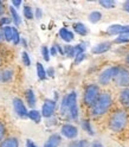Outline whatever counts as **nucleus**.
I'll return each mask as SVG.
<instances>
[{"label": "nucleus", "instance_id": "nucleus-5", "mask_svg": "<svg viewBox=\"0 0 129 147\" xmlns=\"http://www.w3.org/2000/svg\"><path fill=\"white\" fill-rule=\"evenodd\" d=\"M68 102H69V117L72 120L78 119V106H77V94L75 91H71L68 94Z\"/></svg>", "mask_w": 129, "mask_h": 147}, {"label": "nucleus", "instance_id": "nucleus-13", "mask_svg": "<svg viewBox=\"0 0 129 147\" xmlns=\"http://www.w3.org/2000/svg\"><path fill=\"white\" fill-rule=\"evenodd\" d=\"M120 102L126 108H129V88H124L120 93Z\"/></svg>", "mask_w": 129, "mask_h": 147}, {"label": "nucleus", "instance_id": "nucleus-24", "mask_svg": "<svg viewBox=\"0 0 129 147\" xmlns=\"http://www.w3.org/2000/svg\"><path fill=\"white\" fill-rule=\"evenodd\" d=\"M101 18H102V14H101V12L94 11V12H91L89 14V22L93 23V24H96V23H98L101 20Z\"/></svg>", "mask_w": 129, "mask_h": 147}, {"label": "nucleus", "instance_id": "nucleus-35", "mask_svg": "<svg viewBox=\"0 0 129 147\" xmlns=\"http://www.w3.org/2000/svg\"><path fill=\"white\" fill-rule=\"evenodd\" d=\"M116 44H122V43H129V38H127V37H123V36H120L117 37V38L114 40Z\"/></svg>", "mask_w": 129, "mask_h": 147}, {"label": "nucleus", "instance_id": "nucleus-30", "mask_svg": "<svg viewBox=\"0 0 129 147\" xmlns=\"http://www.w3.org/2000/svg\"><path fill=\"white\" fill-rule=\"evenodd\" d=\"M42 55H43V58H44V61H46V62H49L50 61V50H49V48L48 47H43L42 48Z\"/></svg>", "mask_w": 129, "mask_h": 147}, {"label": "nucleus", "instance_id": "nucleus-47", "mask_svg": "<svg viewBox=\"0 0 129 147\" xmlns=\"http://www.w3.org/2000/svg\"><path fill=\"white\" fill-rule=\"evenodd\" d=\"M91 147H103V145L99 144V142H95V144H93V146H91Z\"/></svg>", "mask_w": 129, "mask_h": 147}, {"label": "nucleus", "instance_id": "nucleus-33", "mask_svg": "<svg viewBox=\"0 0 129 147\" xmlns=\"http://www.w3.org/2000/svg\"><path fill=\"white\" fill-rule=\"evenodd\" d=\"M85 43H81L75 47V52H76V56L77 55H81V53H84V50H85Z\"/></svg>", "mask_w": 129, "mask_h": 147}, {"label": "nucleus", "instance_id": "nucleus-39", "mask_svg": "<svg viewBox=\"0 0 129 147\" xmlns=\"http://www.w3.org/2000/svg\"><path fill=\"white\" fill-rule=\"evenodd\" d=\"M42 14H43V12H42V8H39V7H37L36 8V18H42Z\"/></svg>", "mask_w": 129, "mask_h": 147}, {"label": "nucleus", "instance_id": "nucleus-34", "mask_svg": "<svg viewBox=\"0 0 129 147\" xmlns=\"http://www.w3.org/2000/svg\"><path fill=\"white\" fill-rule=\"evenodd\" d=\"M12 19L8 17H3L1 19H0V27H5V26H10L8 24H11Z\"/></svg>", "mask_w": 129, "mask_h": 147}, {"label": "nucleus", "instance_id": "nucleus-15", "mask_svg": "<svg viewBox=\"0 0 129 147\" xmlns=\"http://www.w3.org/2000/svg\"><path fill=\"white\" fill-rule=\"evenodd\" d=\"M122 31H123V25H120V24H114V25H110L107 30V33L108 34H112V36H115V34H122Z\"/></svg>", "mask_w": 129, "mask_h": 147}, {"label": "nucleus", "instance_id": "nucleus-51", "mask_svg": "<svg viewBox=\"0 0 129 147\" xmlns=\"http://www.w3.org/2000/svg\"><path fill=\"white\" fill-rule=\"evenodd\" d=\"M0 81H1V77H0Z\"/></svg>", "mask_w": 129, "mask_h": 147}, {"label": "nucleus", "instance_id": "nucleus-42", "mask_svg": "<svg viewBox=\"0 0 129 147\" xmlns=\"http://www.w3.org/2000/svg\"><path fill=\"white\" fill-rule=\"evenodd\" d=\"M26 147H37V145L32 141V140H26Z\"/></svg>", "mask_w": 129, "mask_h": 147}, {"label": "nucleus", "instance_id": "nucleus-27", "mask_svg": "<svg viewBox=\"0 0 129 147\" xmlns=\"http://www.w3.org/2000/svg\"><path fill=\"white\" fill-rule=\"evenodd\" d=\"M24 17L26 18V19H33V17H34L32 8H31L29 5L24 6Z\"/></svg>", "mask_w": 129, "mask_h": 147}, {"label": "nucleus", "instance_id": "nucleus-1", "mask_svg": "<svg viewBox=\"0 0 129 147\" xmlns=\"http://www.w3.org/2000/svg\"><path fill=\"white\" fill-rule=\"evenodd\" d=\"M128 125V114L124 110H115L108 120V127L115 133L122 132Z\"/></svg>", "mask_w": 129, "mask_h": 147}, {"label": "nucleus", "instance_id": "nucleus-12", "mask_svg": "<svg viewBox=\"0 0 129 147\" xmlns=\"http://www.w3.org/2000/svg\"><path fill=\"white\" fill-rule=\"evenodd\" d=\"M59 37L67 43H70L73 40V33L70 30H68L67 27H62L59 30Z\"/></svg>", "mask_w": 129, "mask_h": 147}, {"label": "nucleus", "instance_id": "nucleus-22", "mask_svg": "<svg viewBox=\"0 0 129 147\" xmlns=\"http://www.w3.org/2000/svg\"><path fill=\"white\" fill-rule=\"evenodd\" d=\"M0 77H1V81L3 82H10L13 78V70H11V69L4 70L1 72V75H0Z\"/></svg>", "mask_w": 129, "mask_h": 147}, {"label": "nucleus", "instance_id": "nucleus-4", "mask_svg": "<svg viewBox=\"0 0 129 147\" xmlns=\"http://www.w3.org/2000/svg\"><path fill=\"white\" fill-rule=\"evenodd\" d=\"M118 70H120V67H110V68L103 70L98 76V83L102 86H107L110 81H114Z\"/></svg>", "mask_w": 129, "mask_h": 147}, {"label": "nucleus", "instance_id": "nucleus-26", "mask_svg": "<svg viewBox=\"0 0 129 147\" xmlns=\"http://www.w3.org/2000/svg\"><path fill=\"white\" fill-rule=\"evenodd\" d=\"M82 127L89 135H94V131H93V128H91V125H90L89 120H83L82 121Z\"/></svg>", "mask_w": 129, "mask_h": 147}, {"label": "nucleus", "instance_id": "nucleus-45", "mask_svg": "<svg viewBox=\"0 0 129 147\" xmlns=\"http://www.w3.org/2000/svg\"><path fill=\"white\" fill-rule=\"evenodd\" d=\"M56 48H57V51H58L60 55H64V49H62L60 45H57V44H56Z\"/></svg>", "mask_w": 129, "mask_h": 147}, {"label": "nucleus", "instance_id": "nucleus-8", "mask_svg": "<svg viewBox=\"0 0 129 147\" xmlns=\"http://www.w3.org/2000/svg\"><path fill=\"white\" fill-rule=\"evenodd\" d=\"M60 133H62V135L68 138V139H75V138H77V135H78V129H77V127H75L73 125L65 123V125L62 126Z\"/></svg>", "mask_w": 129, "mask_h": 147}, {"label": "nucleus", "instance_id": "nucleus-6", "mask_svg": "<svg viewBox=\"0 0 129 147\" xmlns=\"http://www.w3.org/2000/svg\"><path fill=\"white\" fill-rule=\"evenodd\" d=\"M114 82L118 87L129 88V71L124 68H120L116 77L114 78Z\"/></svg>", "mask_w": 129, "mask_h": 147}, {"label": "nucleus", "instance_id": "nucleus-48", "mask_svg": "<svg viewBox=\"0 0 129 147\" xmlns=\"http://www.w3.org/2000/svg\"><path fill=\"white\" fill-rule=\"evenodd\" d=\"M4 40V33H3V30H0V42Z\"/></svg>", "mask_w": 129, "mask_h": 147}, {"label": "nucleus", "instance_id": "nucleus-38", "mask_svg": "<svg viewBox=\"0 0 129 147\" xmlns=\"http://www.w3.org/2000/svg\"><path fill=\"white\" fill-rule=\"evenodd\" d=\"M57 48H56V44H54L53 45V47H51V49H50V55H51V56H56V55H57Z\"/></svg>", "mask_w": 129, "mask_h": 147}, {"label": "nucleus", "instance_id": "nucleus-43", "mask_svg": "<svg viewBox=\"0 0 129 147\" xmlns=\"http://www.w3.org/2000/svg\"><path fill=\"white\" fill-rule=\"evenodd\" d=\"M69 147H82V146H81V142L79 141H73V142H71L69 145Z\"/></svg>", "mask_w": 129, "mask_h": 147}, {"label": "nucleus", "instance_id": "nucleus-10", "mask_svg": "<svg viewBox=\"0 0 129 147\" xmlns=\"http://www.w3.org/2000/svg\"><path fill=\"white\" fill-rule=\"evenodd\" d=\"M110 48H112V43H110V42H102V43L97 44L96 47H94L93 50H91V52L95 53V55L105 53L107 51L110 50Z\"/></svg>", "mask_w": 129, "mask_h": 147}, {"label": "nucleus", "instance_id": "nucleus-49", "mask_svg": "<svg viewBox=\"0 0 129 147\" xmlns=\"http://www.w3.org/2000/svg\"><path fill=\"white\" fill-rule=\"evenodd\" d=\"M126 62H127V63H129V55H128V56L126 57Z\"/></svg>", "mask_w": 129, "mask_h": 147}, {"label": "nucleus", "instance_id": "nucleus-44", "mask_svg": "<svg viewBox=\"0 0 129 147\" xmlns=\"http://www.w3.org/2000/svg\"><path fill=\"white\" fill-rule=\"evenodd\" d=\"M123 10H124L126 12H129V1H126V3L123 4Z\"/></svg>", "mask_w": 129, "mask_h": 147}, {"label": "nucleus", "instance_id": "nucleus-29", "mask_svg": "<svg viewBox=\"0 0 129 147\" xmlns=\"http://www.w3.org/2000/svg\"><path fill=\"white\" fill-rule=\"evenodd\" d=\"M22 59H23L24 65H26V67H30V65H31L30 56H29V53H27L26 51H23V53H22Z\"/></svg>", "mask_w": 129, "mask_h": 147}, {"label": "nucleus", "instance_id": "nucleus-9", "mask_svg": "<svg viewBox=\"0 0 129 147\" xmlns=\"http://www.w3.org/2000/svg\"><path fill=\"white\" fill-rule=\"evenodd\" d=\"M13 108H14V110H15L17 115L20 116V117H23V119L27 117V115H29V112H27V109H26L24 102H23V101H22L19 97H15V98L13 100Z\"/></svg>", "mask_w": 129, "mask_h": 147}, {"label": "nucleus", "instance_id": "nucleus-31", "mask_svg": "<svg viewBox=\"0 0 129 147\" xmlns=\"http://www.w3.org/2000/svg\"><path fill=\"white\" fill-rule=\"evenodd\" d=\"M20 40H22V38H20V34H19V32H18V30L15 29V27H13V44L14 45H17V44H19L20 43Z\"/></svg>", "mask_w": 129, "mask_h": 147}, {"label": "nucleus", "instance_id": "nucleus-16", "mask_svg": "<svg viewBox=\"0 0 129 147\" xmlns=\"http://www.w3.org/2000/svg\"><path fill=\"white\" fill-rule=\"evenodd\" d=\"M73 27V30H75L76 33H78L79 36H87L88 34V29H87V26L84 24H82V23H75L72 25Z\"/></svg>", "mask_w": 129, "mask_h": 147}, {"label": "nucleus", "instance_id": "nucleus-20", "mask_svg": "<svg viewBox=\"0 0 129 147\" xmlns=\"http://www.w3.org/2000/svg\"><path fill=\"white\" fill-rule=\"evenodd\" d=\"M10 13H11V19H12V22L14 23V25L15 26H19V25H22V19H20V16L18 14V12H17V10L12 6V7H10Z\"/></svg>", "mask_w": 129, "mask_h": 147}, {"label": "nucleus", "instance_id": "nucleus-28", "mask_svg": "<svg viewBox=\"0 0 129 147\" xmlns=\"http://www.w3.org/2000/svg\"><path fill=\"white\" fill-rule=\"evenodd\" d=\"M99 5L101 6H103L104 8H114L115 7V5H116V3L115 1H113V0H102V1H99Z\"/></svg>", "mask_w": 129, "mask_h": 147}, {"label": "nucleus", "instance_id": "nucleus-7", "mask_svg": "<svg viewBox=\"0 0 129 147\" xmlns=\"http://www.w3.org/2000/svg\"><path fill=\"white\" fill-rule=\"evenodd\" d=\"M56 107H57V103L54 100H45L44 103H43V107H42V116L44 117H51L53 114H54V110H56Z\"/></svg>", "mask_w": 129, "mask_h": 147}, {"label": "nucleus", "instance_id": "nucleus-50", "mask_svg": "<svg viewBox=\"0 0 129 147\" xmlns=\"http://www.w3.org/2000/svg\"><path fill=\"white\" fill-rule=\"evenodd\" d=\"M0 64H1V56H0Z\"/></svg>", "mask_w": 129, "mask_h": 147}, {"label": "nucleus", "instance_id": "nucleus-18", "mask_svg": "<svg viewBox=\"0 0 129 147\" xmlns=\"http://www.w3.org/2000/svg\"><path fill=\"white\" fill-rule=\"evenodd\" d=\"M27 117H29L30 120H32L33 122L39 123L40 120H42V113H39L38 110H36V109H31L30 112H29V115H27Z\"/></svg>", "mask_w": 129, "mask_h": 147}, {"label": "nucleus", "instance_id": "nucleus-14", "mask_svg": "<svg viewBox=\"0 0 129 147\" xmlns=\"http://www.w3.org/2000/svg\"><path fill=\"white\" fill-rule=\"evenodd\" d=\"M0 147H19V141L17 138L11 136L0 142Z\"/></svg>", "mask_w": 129, "mask_h": 147}, {"label": "nucleus", "instance_id": "nucleus-46", "mask_svg": "<svg viewBox=\"0 0 129 147\" xmlns=\"http://www.w3.org/2000/svg\"><path fill=\"white\" fill-rule=\"evenodd\" d=\"M20 43H22V45L24 48H27V42L24 39V38H22V40H20Z\"/></svg>", "mask_w": 129, "mask_h": 147}, {"label": "nucleus", "instance_id": "nucleus-41", "mask_svg": "<svg viewBox=\"0 0 129 147\" xmlns=\"http://www.w3.org/2000/svg\"><path fill=\"white\" fill-rule=\"evenodd\" d=\"M4 8H5V4H4V1H0V19H1V16L4 14Z\"/></svg>", "mask_w": 129, "mask_h": 147}, {"label": "nucleus", "instance_id": "nucleus-23", "mask_svg": "<svg viewBox=\"0 0 129 147\" xmlns=\"http://www.w3.org/2000/svg\"><path fill=\"white\" fill-rule=\"evenodd\" d=\"M37 75H38V78L39 80H42V81H44L45 78H46V71H45V69H44V67H43V64L42 63H37Z\"/></svg>", "mask_w": 129, "mask_h": 147}, {"label": "nucleus", "instance_id": "nucleus-19", "mask_svg": "<svg viewBox=\"0 0 129 147\" xmlns=\"http://www.w3.org/2000/svg\"><path fill=\"white\" fill-rule=\"evenodd\" d=\"M25 95H26V101H27V103H29V106L31 108H33L36 106V95L33 93V90L32 89H27Z\"/></svg>", "mask_w": 129, "mask_h": 147}, {"label": "nucleus", "instance_id": "nucleus-25", "mask_svg": "<svg viewBox=\"0 0 129 147\" xmlns=\"http://www.w3.org/2000/svg\"><path fill=\"white\" fill-rule=\"evenodd\" d=\"M64 55L68 57H76V52H75V47L72 45H65L64 47Z\"/></svg>", "mask_w": 129, "mask_h": 147}, {"label": "nucleus", "instance_id": "nucleus-17", "mask_svg": "<svg viewBox=\"0 0 129 147\" xmlns=\"http://www.w3.org/2000/svg\"><path fill=\"white\" fill-rule=\"evenodd\" d=\"M4 39L6 42H13V26H5L3 27Z\"/></svg>", "mask_w": 129, "mask_h": 147}, {"label": "nucleus", "instance_id": "nucleus-37", "mask_svg": "<svg viewBox=\"0 0 129 147\" xmlns=\"http://www.w3.org/2000/svg\"><path fill=\"white\" fill-rule=\"evenodd\" d=\"M22 4H23L22 0H13V1H12V5H13V7H14V8L20 7V6H22Z\"/></svg>", "mask_w": 129, "mask_h": 147}, {"label": "nucleus", "instance_id": "nucleus-21", "mask_svg": "<svg viewBox=\"0 0 129 147\" xmlns=\"http://www.w3.org/2000/svg\"><path fill=\"white\" fill-rule=\"evenodd\" d=\"M60 114L63 116L69 115V102H68V95L64 96L60 103Z\"/></svg>", "mask_w": 129, "mask_h": 147}, {"label": "nucleus", "instance_id": "nucleus-2", "mask_svg": "<svg viewBox=\"0 0 129 147\" xmlns=\"http://www.w3.org/2000/svg\"><path fill=\"white\" fill-rule=\"evenodd\" d=\"M113 105V98L110 96L109 93H102L97 98V101L91 107V115L97 117V116H102L104 115L108 110L110 109Z\"/></svg>", "mask_w": 129, "mask_h": 147}, {"label": "nucleus", "instance_id": "nucleus-40", "mask_svg": "<svg viewBox=\"0 0 129 147\" xmlns=\"http://www.w3.org/2000/svg\"><path fill=\"white\" fill-rule=\"evenodd\" d=\"M46 75L50 76V77H53V76H54V69L50 67V68L48 69V71H46Z\"/></svg>", "mask_w": 129, "mask_h": 147}, {"label": "nucleus", "instance_id": "nucleus-3", "mask_svg": "<svg viewBox=\"0 0 129 147\" xmlns=\"http://www.w3.org/2000/svg\"><path fill=\"white\" fill-rule=\"evenodd\" d=\"M101 95V90L97 84H89L84 89V95H83V102L88 107H93V105L97 101Z\"/></svg>", "mask_w": 129, "mask_h": 147}, {"label": "nucleus", "instance_id": "nucleus-32", "mask_svg": "<svg viewBox=\"0 0 129 147\" xmlns=\"http://www.w3.org/2000/svg\"><path fill=\"white\" fill-rule=\"evenodd\" d=\"M5 135H6V127L4 122L0 121V142L5 140Z\"/></svg>", "mask_w": 129, "mask_h": 147}, {"label": "nucleus", "instance_id": "nucleus-36", "mask_svg": "<svg viewBox=\"0 0 129 147\" xmlns=\"http://www.w3.org/2000/svg\"><path fill=\"white\" fill-rule=\"evenodd\" d=\"M83 59H85V53H81V55H77L75 57V64H79Z\"/></svg>", "mask_w": 129, "mask_h": 147}, {"label": "nucleus", "instance_id": "nucleus-11", "mask_svg": "<svg viewBox=\"0 0 129 147\" xmlns=\"http://www.w3.org/2000/svg\"><path fill=\"white\" fill-rule=\"evenodd\" d=\"M60 135H58V134H52L49 139H48V141L45 142V145H44V147H58L59 146V144H60Z\"/></svg>", "mask_w": 129, "mask_h": 147}]
</instances>
